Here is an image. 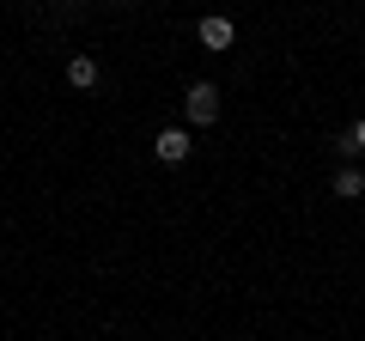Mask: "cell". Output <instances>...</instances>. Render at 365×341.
<instances>
[{"label":"cell","instance_id":"obj_1","mask_svg":"<svg viewBox=\"0 0 365 341\" xmlns=\"http://www.w3.org/2000/svg\"><path fill=\"white\" fill-rule=\"evenodd\" d=\"M182 116L201 122V128H207V122H220V86H213V79H195V86L182 92Z\"/></svg>","mask_w":365,"mask_h":341},{"label":"cell","instance_id":"obj_2","mask_svg":"<svg viewBox=\"0 0 365 341\" xmlns=\"http://www.w3.org/2000/svg\"><path fill=\"white\" fill-rule=\"evenodd\" d=\"M153 153L165 158V165H182V158H189V128H158Z\"/></svg>","mask_w":365,"mask_h":341},{"label":"cell","instance_id":"obj_3","mask_svg":"<svg viewBox=\"0 0 365 341\" xmlns=\"http://www.w3.org/2000/svg\"><path fill=\"white\" fill-rule=\"evenodd\" d=\"M232 37H237V31H232V19H220V13H213V19H201V49H232Z\"/></svg>","mask_w":365,"mask_h":341},{"label":"cell","instance_id":"obj_4","mask_svg":"<svg viewBox=\"0 0 365 341\" xmlns=\"http://www.w3.org/2000/svg\"><path fill=\"white\" fill-rule=\"evenodd\" d=\"M329 195H335V201H359V195H365V170H359V165H347L335 183H329Z\"/></svg>","mask_w":365,"mask_h":341},{"label":"cell","instance_id":"obj_5","mask_svg":"<svg viewBox=\"0 0 365 341\" xmlns=\"http://www.w3.org/2000/svg\"><path fill=\"white\" fill-rule=\"evenodd\" d=\"M67 86L91 92V86H98V61H91V55H73V61H67Z\"/></svg>","mask_w":365,"mask_h":341},{"label":"cell","instance_id":"obj_6","mask_svg":"<svg viewBox=\"0 0 365 341\" xmlns=\"http://www.w3.org/2000/svg\"><path fill=\"white\" fill-rule=\"evenodd\" d=\"M347 134H353V146H359V153H365V122H353Z\"/></svg>","mask_w":365,"mask_h":341},{"label":"cell","instance_id":"obj_7","mask_svg":"<svg viewBox=\"0 0 365 341\" xmlns=\"http://www.w3.org/2000/svg\"><path fill=\"white\" fill-rule=\"evenodd\" d=\"M122 6H134V0H122Z\"/></svg>","mask_w":365,"mask_h":341}]
</instances>
